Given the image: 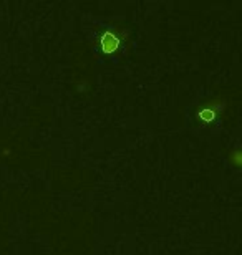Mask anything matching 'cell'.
<instances>
[{
    "mask_svg": "<svg viewBox=\"0 0 242 255\" xmlns=\"http://www.w3.org/2000/svg\"><path fill=\"white\" fill-rule=\"evenodd\" d=\"M224 106H226V103L221 96L211 100L209 103H206L204 106H201V108L198 110V120L204 125L213 123V121L221 115V111L224 110Z\"/></svg>",
    "mask_w": 242,
    "mask_h": 255,
    "instance_id": "6da1fadb",
    "label": "cell"
},
{
    "mask_svg": "<svg viewBox=\"0 0 242 255\" xmlns=\"http://www.w3.org/2000/svg\"><path fill=\"white\" fill-rule=\"evenodd\" d=\"M120 45H121V38L118 37L113 30H106V32L101 33L100 48L105 55H113L118 48H120Z\"/></svg>",
    "mask_w": 242,
    "mask_h": 255,
    "instance_id": "7a4b0ae2",
    "label": "cell"
}]
</instances>
